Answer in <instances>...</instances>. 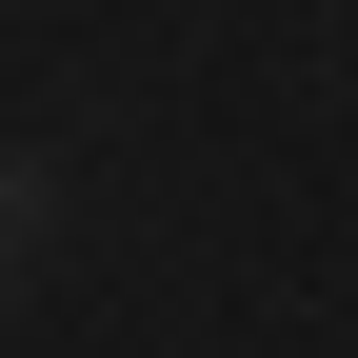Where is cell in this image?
Listing matches in <instances>:
<instances>
[{"instance_id": "1", "label": "cell", "mask_w": 358, "mask_h": 358, "mask_svg": "<svg viewBox=\"0 0 358 358\" xmlns=\"http://www.w3.org/2000/svg\"><path fill=\"white\" fill-rule=\"evenodd\" d=\"M60 199H80V179H60V140H0V279L60 239Z\"/></svg>"}]
</instances>
